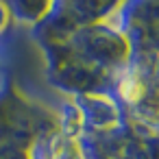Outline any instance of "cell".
I'll list each match as a JSON object with an SVG mask.
<instances>
[{
    "instance_id": "6da1fadb",
    "label": "cell",
    "mask_w": 159,
    "mask_h": 159,
    "mask_svg": "<svg viewBox=\"0 0 159 159\" xmlns=\"http://www.w3.org/2000/svg\"><path fill=\"white\" fill-rule=\"evenodd\" d=\"M9 9L7 5H0V37H2V33L7 31V24H9Z\"/></svg>"
}]
</instances>
